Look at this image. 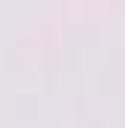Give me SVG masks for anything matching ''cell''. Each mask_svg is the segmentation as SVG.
<instances>
[]
</instances>
